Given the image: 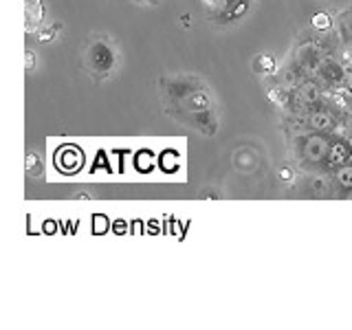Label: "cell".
Wrapping results in <instances>:
<instances>
[{
	"label": "cell",
	"instance_id": "cell-1",
	"mask_svg": "<svg viewBox=\"0 0 352 330\" xmlns=\"http://www.w3.org/2000/svg\"><path fill=\"white\" fill-rule=\"evenodd\" d=\"M333 135H330V132H304V135L295 137L293 154H295L297 163L308 172H324L326 174V154H328Z\"/></svg>",
	"mask_w": 352,
	"mask_h": 330
},
{
	"label": "cell",
	"instance_id": "cell-2",
	"mask_svg": "<svg viewBox=\"0 0 352 330\" xmlns=\"http://www.w3.org/2000/svg\"><path fill=\"white\" fill-rule=\"evenodd\" d=\"M295 124L304 132H330V135H333V132H339V128L346 126V119L339 113H335L330 106L322 104L300 115L295 119Z\"/></svg>",
	"mask_w": 352,
	"mask_h": 330
},
{
	"label": "cell",
	"instance_id": "cell-3",
	"mask_svg": "<svg viewBox=\"0 0 352 330\" xmlns=\"http://www.w3.org/2000/svg\"><path fill=\"white\" fill-rule=\"evenodd\" d=\"M313 77L322 86H339V84L346 82V66L337 58V55L328 53V55H324L322 60H319Z\"/></svg>",
	"mask_w": 352,
	"mask_h": 330
},
{
	"label": "cell",
	"instance_id": "cell-4",
	"mask_svg": "<svg viewBox=\"0 0 352 330\" xmlns=\"http://www.w3.org/2000/svg\"><path fill=\"white\" fill-rule=\"evenodd\" d=\"M352 161V139L348 135H341V132H335L333 139H330V148L326 154V174H330L333 170L341 168Z\"/></svg>",
	"mask_w": 352,
	"mask_h": 330
},
{
	"label": "cell",
	"instance_id": "cell-5",
	"mask_svg": "<svg viewBox=\"0 0 352 330\" xmlns=\"http://www.w3.org/2000/svg\"><path fill=\"white\" fill-rule=\"evenodd\" d=\"M86 64L88 69L97 75H106L115 64V51L110 49V44L104 40H97L93 42L91 47L86 51Z\"/></svg>",
	"mask_w": 352,
	"mask_h": 330
},
{
	"label": "cell",
	"instance_id": "cell-6",
	"mask_svg": "<svg viewBox=\"0 0 352 330\" xmlns=\"http://www.w3.org/2000/svg\"><path fill=\"white\" fill-rule=\"evenodd\" d=\"M53 163L62 174H75L84 168V152L75 143H64V146L55 150Z\"/></svg>",
	"mask_w": 352,
	"mask_h": 330
},
{
	"label": "cell",
	"instance_id": "cell-7",
	"mask_svg": "<svg viewBox=\"0 0 352 330\" xmlns=\"http://www.w3.org/2000/svg\"><path fill=\"white\" fill-rule=\"evenodd\" d=\"M335 185V196L337 198H350L352 196V163L341 165V168L330 172Z\"/></svg>",
	"mask_w": 352,
	"mask_h": 330
},
{
	"label": "cell",
	"instance_id": "cell-8",
	"mask_svg": "<svg viewBox=\"0 0 352 330\" xmlns=\"http://www.w3.org/2000/svg\"><path fill=\"white\" fill-rule=\"evenodd\" d=\"M159 168L163 172H176L179 170V154L174 150H165L159 157Z\"/></svg>",
	"mask_w": 352,
	"mask_h": 330
},
{
	"label": "cell",
	"instance_id": "cell-9",
	"mask_svg": "<svg viewBox=\"0 0 352 330\" xmlns=\"http://www.w3.org/2000/svg\"><path fill=\"white\" fill-rule=\"evenodd\" d=\"M333 22H335L333 16L326 14V11H317V14L311 18V25L317 31H330V29H333Z\"/></svg>",
	"mask_w": 352,
	"mask_h": 330
},
{
	"label": "cell",
	"instance_id": "cell-10",
	"mask_svg": "<svg viewBox=\"0 0 352 330\" xmlns=\"http://www.w3.org/2000/svg\"><path fill=\"white\" fill-rule=\"evenodd\" d=\"M256 71L260 75H273L275 71H278V64H275V60L271 58V55H260V58L256 60Z\"/></svg>",
	"mask_w": 352,
	"mask_h": 330
},
{
	"label": "cell",
	"instance_id": "cell-11",
	"mask_svg": "<svg viewBox=\"0 0 352 330\" xmlns=\"http://www.w3.org/2000/svg\"><path fill=\"white\" fill-rule=\"evenodd\" d=\"M154 165H157V159H154V154L152 152H148V150H143V152H139L137 154V168L141 170V172H150Z\"/></svg>",
	"mask_w": 352,
	"mask_h": 330
},
{
	"label": "cell",
	"instance_id": "cell-12",
	"mask_svg": "<svg viewBox=\"0 0 352 330\" xmlns=\"http://www.w3.org/2000/svg\"><path fill=\"white\" fill-rule=\"evenodd\" d=\"M203 3L209 7V9H212V18L218 14V11H220V7H223V0H203Z\"/></svg>",
	"mask_w": 352,
	"mask_h": 330
},
{
	"label": "cell",
	"instance_id": "cell-13",
	"mask_svg": "<svg viewBox=\"0 0 352 330\" xmlns=\"http://www.w3.org/2000/svg\"><path fill=\"white\" fill-rule=\"evenodd\" d=\"M280 179H284V181H293V170H289V168L280 170Z\"/></svg>",
	"mask_w": 352,
	"mask_h": 330
},
{
	"label": "cell",
	"instance_id": "cell-14",
	"mask_svg": "<svg viewBox=\"0 0 352 330\" xmlns=\"http://www.w3.org/2000/svg\"><path fill=\"white\" fill-rule=\"evenodd\" d=\"M344 128H346V135H348V137L352 139V115H350V117L346 119V126H344Z\"/></svg>",
	"mask_w": 352,
	"mask_h": 330
},
{
	"label": "cell",
	"instance_id": "cell-15",
	"mask_svg": "<svg viewBox=\"0 0 352 330\" xmlns=\"http://www.w3.org/2000/svg\"><path fill=\"white\" fill-rule=\"evenodd\" d=\"M344 84L352 88V66H350V69H346V82Z\"/></svg>",
	"mask_w": 352,
	"mask_h": 330
},
{
	"label": "cell",
	"instance_id": "cell-16",
	"mask_svg": "<svg viewBox=\"0 0 352 330\" xmlns=\"http://www.w3.org/2000/svg\"><path fill=\"white\" fill-rule=\"evenodd\" d=\"M135 3H139V5H146V3H154V0H135Z\"/></svg>",
	"mask_w": 352,
	"mask_h": 330
}]
</instances>
